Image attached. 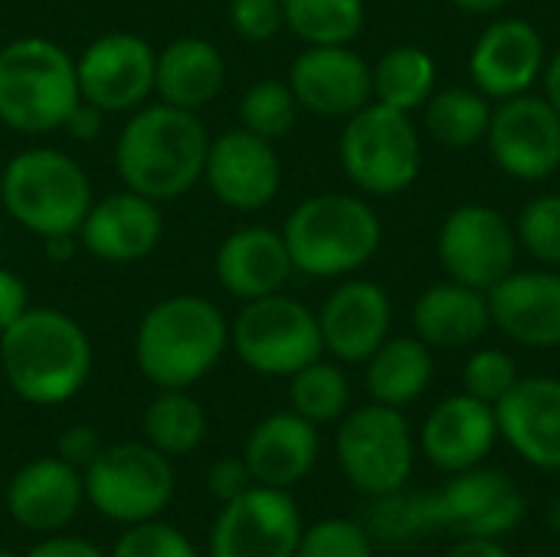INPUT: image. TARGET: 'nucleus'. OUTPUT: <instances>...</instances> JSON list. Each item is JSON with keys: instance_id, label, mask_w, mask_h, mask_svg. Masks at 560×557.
Here are the masks:
<instances>
[{"instance_id": "obj_50", "label": "nucleus", "mask_w": 560, "mask_h": 557, "mask_svg": "<svg viewBox=\"0 0 560 557\" xmlns=\"http://www.w3.org/2000/svg\"><path fill=\"white\" fill-rule=\"evenodd\" d=\"M453 3H456L459 10H466V13H479V16H482V13H495V10L505 7L509 0H453Z\"/></svg>"}, {"instance_id": "obj_20", "label": "nucleus", "mask_w": 560, "mask_h": 557, "mask_svg": "<svg viewBox=\"0 0 560 557\" xmlns=\"http://www.w3.org/2000/svg\"><path fill=\"white\" fill-rule=\"evenodd\" d=\"M390 299L371 279L341 282L318 309L322 345L345 364L368 361L390 338Z\"/></svg>"}, {"instance_id": "obj_40", "label": "nucleus", "mask_w": 560, "mask_h": 557, "mask_svg": "<svg viewBox=\"0 0 560 557\" xmlns=\"http://www.w3.org/2000/svg\"><path fill=\"white\" fill-rule=\"evenodd\" d=\"M463 384H466V394L495 407L518 384V364L512 361V355L499 348H482L466 361Z\"/></svg>"}, {"instance_id": "obj_15", "label": "nucleus", "mask_w": 560, "mask_h": 557, "mask_svg": "<svg viewBox=\"0 0 560 557\" xmlns=\"http://www.w3.org/2000/svg\"><path fill=\"white\" fill-rule=\"evenodd\" d=\"M203 184L210 194L240 213L262 210L282 187V161L276 141H266L246 128H230L210 141Z\"/></svg>"}, {"instance_id": "obj_1", "label": "nucleus", "mask_w": 560, "mask_h": 557, "mask_svg": "<svg viewBox=\"0 0 560 557\" xmlns=\"http://www.w3.org/2000/svg\"><path fill=\"white\" fill-rule=\"evenodd\" d=\"M210 135L197 112L167 102H144L128 112L115 141V171L121 184L158 204L177 200L203 181Z\"/></svg>"}, {"instance_id": "obj_47", "label": "nucleus", "mask_w": 560, "mask_h": 557, "mask_svg": "<svg viewBox=\"0 0 560 557\" xmlns=\"http://www.w3.org/2000/svg\"><path fill=\"white\" fill-rule=\"evenodd\" d=\"M443 557H512L495 538H476V535H463Z\"/></svg>"}, {"instance_id": "obj_8", "label": "nucleus", "mask_w": 560, "mask_h": 557, "mask_svg": "<svg viewBox=\"0 0 560 557\" xmlns=\"http://www.w3.org/2000/svg\"><path fill=\"white\" fill-rule=\"evenodd\" d=\"M230 348L262 378H292L325 351L318 315L285 292L243 302L230 322Z\"/></svg>"}, {"instance_id": "obj_11", "label": "nucleus", "mask_w": 560, "mask_h": 557, "mask_svg": "<svg viewBox=\"0 0 560 557\" xmlns=\"http://www.w3.org/2000/svg\"><path fill=\"white\" fill-rule=\"evenodd\" d=\"M154 69L158 49L144 36L125 30L102 33L75 56L79 95L105 115L135 112L154 95Z\"/></svg>"}, {"instance_id": "obj_32", "label": "nucleus", "mask_w": 560, "mask_h": 557, "mask_svg": "<svg viewBox=\"0 0 560 557\" xmlns=\"http://www.w3.org/2000/svg\"><path fill=\"white\" fill-rule=\"evenodd\" d=\"M492 105L479 89H443L423 105V121L433 141L446 148H472L486 138Z\"/></svg>"}, {"instance_id": "obj_10", "label": "nucleus", "mask_w": 560, "mask_h": 557, "mask_svg": "<svg viewBox=\"0 0 560 557\" xmlns=\"http://www.w3.org/2000/svg\"><path fill=\"white\" fill-rule=\"evenodd\" d=\"M335 453L341 473L364 496H387L413 473V433L407 417L387 404H368L341 417Z\"/></svg>"}, {"instance_id": "obj_4", "label": "nucleus", "mask_w": 560, "mask_h": 557, "mask_svg": "<svg viewBox=\"0 0 560 557\" xmlns=\"http://www.w3.org/2000/svg\"><path fill=\"white\" fill-rule=\"evenodd\" d=\"M381 217L354 194H315L302 200L282 227L295 272L312 279L358 272L381 250Z\"/></svg>"}, {"instance_id": "obj_53", "label": "nucleus", "mask_w": 560, "mask_h": 557, "mask_svg": "<svg viewBox=\"0 0 560 557\" xmlns=\"http://www.w3.org/2000/svg\"><path fill=\"white\" fill-rule=\"evenodd\" d=\"M0 557H20V555H13L10 548H0Z\"/></svg>"}, {"instance_id": "obj_30", "label": "nucleus", "mask_w": 560, "mask_h": 557, "mask_svg": "<svg viewBox=\"0 0 560 557\" xmlns=\"http://www.w3.org/2000/svg\"><path fill=\"white\" fill-rule=\"evenodd\" d=\"M144 443L167 460L194 453L207 437V410L187 391H158L141 417Z\"/></svg>"}, {"instance_id": "obj_34", "label": "nucleus", "mask_w": 560, "mask_h": 557, "mask_svg": "<svg viewBox=\"0 0 560 557\" xmlns=\"http://www.w3.org/2000/svg\"><path fill=\"white\" fill-rule=\"evenodd\" d=\"M364 529L374 542L404 548L417 545L423 535L436 532V506L433 496H407L404 489L387 496H371V506L364 509Z\"/></svg>"}, {"instance_id": "obj_37", "label": "nucleus", "mask_w": 560, "mask_h": 557, "mask_svg": "<svg viewBox=\"0 0 560 557\" xmlns=\"http://www.w3.org/2000/svg\"><path fill=\"white\" fill-rule=\"evenodd\" d=\"M518 243L545 266H560V194H541L525 204L515 227Z\"/></svg>"}, {"instance_id": "obj_42", "label": "nucleus", "mask_w": 560, "mask_h": 557, "mask_svg": "<svg viewBox=\"0 0 560 557\" xmlns=\"http://www.w3.org/2000/svg\"><path fill=\"white\" fill-rule=\"evenodd\" d=\"M256 479L246 466L243 456H220L217 463H210L207 469V492L223 506V502H233L236 496H243L246 489H253Z\"/></svg>"}, {"instance_id": "obj_17", "label": "nucleus", "mask_w": 560, "mask_h": 557, "mask_svg": "<svg viewBox=\"0 0 560 557\" xmlns=\"http://www.w3.org/2000/svg\"><path fill=\"white\" fill-rule=\"evenodd\" d=\"M299 108L318 118H348L374 98L371 66L351 46H308L289 69Z\"/></svg>"}, {"instance_id": "obj_39", "label": "nucleus", "mask_w": 560, "mask_h": 557, "mask_svg": "<svg viewBox=\"0 0 560 557\" xmlns=\"http://www.w3.org/2000/svg\"><path fill=\"white\" fill-rule=\"evenodd\" d=\"M112 557H200L194 542L161 522V519H151V522H138V525H125L121 538L115 542Z\"/></svg>"}, {"instance_id": "obj_2", "label": "nucleus", "mask_w": 560, "mask_h": 557, "mask_svg": "<svg viewBox=\"0 0 560 557\" xmlns=\"http://www.w3.org/2000/svg\"><path fill=\"white\" fill-rule=\"evenodd\" d=\"M7 387L30 407L69 404L92 374V341L62 309L30 305L0 335Z\"/></svg>"}, {"instance_id": "obj_46", "label": "nucleus", "mask_w": 560, "mask_h": 557, "mask_svg": "<svg viewBox=\"0 0 560 557\" xmlns=\"http://www.w3.org/2000/svg\"><path fill=\"white\" fill-rule=\"evenodd\" d=\"M26 557H105L102 548H95L85 538H72V535H46V542L33 545Z\"/></svg>"}, {"instance_id": "obj_52", "label": "nucleus", "mask_w": 560, "mask_h": 557, "mask_svg": "<svg viewBox=\"0 0 560 557\" xmlns=\"http://www.w3.org/2000/svg\"><path fill=\"white\" fill-rule=\"evenodd\" d=\"M522 557H551V555H545V552H528V555H522Z\"/></svg>"}, {"instance_id": "obj_51", "label": "nucleus", "mask_w": 560, "mask_h": 557, "mask_svg": "<svg viewBox=\"0 0 560 557\" xmlns=\"http://www.w3.org/2000/svg\"><path fill=\"white\" fill-rule=\"evenodd\" d=\"M548 525H551V532H560V499L548 506Z\"/></svg>"}, {"instance_id": "obj_43", "label": "nucleus", "mask_w": 560, "mask_h": 557, "mask_svg": "<svg viewBox=\"0 0 560 557\" xmlns=\"http://www.w3.org/2000/svg\"><path fill=\"white\" fill-rule=\"evenodd\" d=\"M102 450H105L102 433H98L95 427H89V423H72V427H66V430L59 433V443H56V456H59L62 463L75 466L79 473H82L85 466H92L95 456H98Z\"/></svg>"}, {"instance_id": "obj_24", "label": "nucleus", "mask_w": 560, "mask_h": 557, "mask_svg": "<svg viewBox=\"0 0 560 557\" xmlns=\"http://www.w3.org/2000/svg\"><path fill=\"white\" fill-rule=\"evenodd\" d=\"M495 440H499L495 407L472 394H453L440 401L420 430L423 456L446 473L476 469L495 450Z\"/></svg>"}, {"instance_id": "obj_9", "label": "nucleus", "mask_w": 560, "mask_h": 557, "mask_svg": "<svg viewBox=\"0 0 560 557\" xmlns=\"http://www.w3.org/2000/svg\"><path fill=\"white\" fill-rule=\"evenodd\" d=\"M82 486L98 515L118 525H138L171 506L174 469L171 460L144 440L112 443L82 469Z\"/></svg>"}, {"instance_id": "obj_7", "label": "nucleus", "mask_w": 560, "mask_h": 557, "mask_svg": "<svg viewBox=\"0 0 560 557\" xmlns=\"http://www.w3.org/2000/svg\"><path fill=\"white\" fill-rule=\"evenodd\" d=\"M338 158L358 190L371 197H394L420 177L423 144L407 112L384 102H368L348 115Z\"/></svg>"}, {"instance_id": "obj_23", "label": "nucleus", "mask_w": 560, "mask_h": 557, "mask_svg": "<svg viewBox=\"0 0 560 557\" xmlns=\"http://www.w3.org/2000/svg\"><path fill=\"white\" fill-rule=\"evenodd\" d=\"M499 437L535 469H560V381L518 378V384L495 404Z\"/></svg>"}, {"instance_id": "obj_13", "label": "nucleus", "mask_w": 560, "mask_h": 557, "mask_svg": "<svg viewBox=\"0 0 560 557\" xmlns=\"http://www.w3.org/2000/svg\"><path fill=\"white\" fill-rule=\"evenodd\" d=\"M436 253L453 282L489 292L495 282L515 272L518 236L499 210L486 204H466L443 220Z\"/></svg>"}, {"instance_id": "obj_33", "label": "nucleus", "mask_w": 560, "mask_h": 557, "mask_svg": "<svg viewBox=\"0 0 560 557\" xmlns=\"http://www.w3.org/2000/svg\"><path fill=\"white\" fill-rule=\"evenodd\" d=\"M285 30L305 46H348L364 30V0H282Z\"/></svg>"}, {"instance_id": "obj_25", "label": "nucleus", "mask_w": 560, "mask_h": 557, "mask_svg": "<svg viewBox=\"0 0 560 557\" xmlns=\"http://www.w3.org/2000/svg\"><path fill=\"white\" fill-rule=\"evenodd\" d=\"M492 325L525 348L560 345V272H509L489 292Z\"/></svg>"}, {"instance_id": "obj_45", "label": "nucleus", "mask_w": 560, "mask_h": 557, "mask_svg": "<svg viewBox=\"0 0 560 557\" xmlns=\"http://www.w3.org/2000/svg\"><path fill=\"white\" fill-rule=\"evenodd\" d=\"M102 128H105V112L95 108L92 102H82V98H79V105L69 112V118L62 121V131H69V138H75V141H82V144L95 141V138L102 135Z\"/></svg>"}, {"instance_id": "obj_48", "label": "nucleus", "mask_w": 560, "mask_h": 557, "mask_svg": "<svg viewBox=\"0 0 560 557\" xmlns=\"http://www.w3.org/2000/svg\"><path fill=\"white\" fill-rule=\"evenodd\" d=\"M43 243V253L52 259V263H69L79 250V236L75 233H59V236H46L39 240Z\"/></svg>"}, {"instance_id": "obj_18", "label": "nucleus", "mask_w": 560, "mask_h": 557, "mask_svg": "<svg viewBox=\"0 0 560 557\" xmlns=\"http://www.w3.org/2000/svg\"><path fill=\"white\" fill-rule=\"evenodd\" d=\"M75 236L79 246L102 263H138L151 256L164 236L161 204L125 187L92 200Z\"/></svg>"}, {"instance_id": "obj_44", "label": "nucleus", "mask_w": 560, "mask_h": 557, "mask_svg": "<svg viewBox=\"0 0 560 557\" xmlns=\"http://www.w3.org/2000/svg\"><path fill=\"white\" fill-rule=\"evenodd\" d=\"M30 309V289L26 282L10 272V269H0V335Z\"/></svg>"}, {"instance_id": "obj_5", "label": "nucleus", "mask_w": 560, "mask_h": 557, "mask_svg": "<svg viewBox=\"0 0 560 557\" xmlns=\"http://www.w3.org/2000/svg\"><path fill=\"white\" fill-rule=\"evenodd\" d=\"M75 56L46 36H16L0 46V125L16 135L59 131L79 105Z\"/></svg>"}, {"instance_id": "obj_21", "label": "nucleus", "mask_w": 560, "mask_h": 557, "mask_svg": "<svg viewBox=\"0 0 560 557\" xmlns=\"http://www.w3.org/2000/svg\"><path fill=\"white\" fill-rule=\"evenodd\" d=\"M82 502V473L59 456H39L7 483V512L33 535H59L79 515Z\"/></svg>"}, {"instance_id": "obj_28", "label": "nucleus", "mask_w": 560, "mask_h": 557, "mask_svg": "<svg viewBox=\"0 0 560 557\" xmlns=\"http://www.w3.org/2000/svg\"><path fill=\"white\" fill-rule=\"evenodd\" d=\"M492 325L489 299L479 289L463 282H440L430 286L413 305V328L417 338L430 348H463L486 335Z\"/></svg>"}, {"instance_id": "obj_6", "label": "nucleus", "mask_w": 560, "mask_h": 557, "mask_svg": "<svg viewBox=\"0 0 560 557\" xmlns=\"http://www.w3.org/2000/svg\"><path fill=\"white\" fill-rule=\"evenodd\" d=\"M0 204L16 227L39 240L79 233L92 207V184L72 154L49 144H33L3 164Z\"/></svg>"}, {"instance_id": "obj_38", "label": "nucleus", "mask_w": 560, "mask_h": 557, "mask_svg": "<svg viewBox=\"0 0 560 557\" xmlns=\"http://www.w3.org/2000/svg\"><path fill=\"white\" fill-rule=\"evenodd\" d=\"M295 557H374V538L361 522L322 519L302 532Z\"/></svg>"}, {"instance_id": "obj_26", "label": "nucleus", "mask_w": 560, "mask_h": 557, "mask_svg": "<svg viewBox=\"0 0 560 557\" xmlns=\"http://www.w3.org/2000/svg\"><path fill=\"white\" fill-rule=\"evenodd\" d=\"M318 450L322 443L315 423L299 417L295 410H282L253 427L243 460L259 486L292 489L315 469Z\"/></svg>"}, {"instance_id": "obj_3", "label": "nucleus", "mask_w": 560, "mask_h": 557, "mask_svg": "<svg viewBox=\"0 0 560 557\" xmlns=\"http://www.w3.org/2000/svg\"><path fill=\"white\" fill-rule=\"evenodd\" d=\"M230 348V322L203 295L154 302L135 332V361L158 391H187L203 381Z\"/></svg>"}, {"instance_id": "obj_27", "label": "nucleus", "mask_w": 560, "mask_h": 557, "mask_svg": "<svg viewBox=\"0 0 560 557\" xmlns=\"http://www.w3.org/2000/svg\"><path fill=\"white\" fill-rule=\"evenodd\" d=\"M223 53L203 36H177L158 49L154 95L174 108L200 112L223 92Z\"/></svg>"}, {"instance_id": "obj_29", "label": "nucleus", "mask_w": 560, "mask_h": 557, "mask_svg": "<svg viewBox=\"0 0 560 557\" xmlns=\"http://www.w3.org/2000/svg\"><path fill=\"white\" fill-rule=\"evenodd\" d=\"M433 381V355L420 338H387L368 358V394L374 404L407 407L427 394Z\"/></svg>"}, {"instance_id": "obj_31", "label": "nucleus", "mask_w": 560, "mask_h": 557, "mask_svg": "<svg viewBox=\"0 0 560 557\" xmlns=\"http://www.w3.org/2000/svg\"><path fill=\"white\" fill-rule=\"evenodd\" d=\"M371 82H374V102H384L410 115L413 108H423L427 98L433 95L436 62L420 46H394L371 69Z\"/></svg>"}, {"instance_id": "obj_16", "label": "nucleus", "mask_w": 560, "mask_h": 557, "mask_svg": "<svg viewBox=\"0 0 560 557\" xmlns=\"http://www.w3.org/2000/svg\"><path fill=\"white\" fill-rule=\"evenodd\" d=\"M436 525L476 538H499L522 525L525 519V496L522 489L499 469H466L456 473L453 483L433 496Z\"/></svg>"}, {"instance_id": "obj_22", "label": "nucleus", "mask_w": 560, "mask_h": 557, "mask_svg": "<svg viewBox=\"0 0 560 557\" xmlns=\"http://www.w3.org/2000/svg\"><path fill=\"white\" fill-rule=\"evenodd\" d=\"M213 272L226 295L240 302H253L282 292L295 266L282 240V230L249 223V227H236L220 240L213 256Z\"/></svg>"}, {"instance_id": "obj_36", "label": "nucleus", "mask_w": 560, "mask_h": 557, "mask_svg": "<svg viewBox=\"0 0 560 557\" xmlns=\"http://www.w3.org/2000/svg\"><path fill=\"white\" fill-rule=\"evenodd\" d=\"M299 112L302 108H299V98L289 82L259 79L240 98V128H246L266 141H279L295 128Z\"/></svg>"}, {"instance_id": "obj_49", "label": "nucleus", "mask_w": 560, "mask_h": 557, "mask_svg": "<svg viewBox=\"0 0 560 557\" xmlns=\"http://www.w3.org/2000/svg\"><path fill=\"white\" fill-rule=\"evenodd\" d=\"M545 98L551 102V108L560 115V53H555V59L545 66Z\"/></svg>"}, {"instance_id": "obj_12", "label": "nucleus", "mask_w": 560, "mask_h": 557, "mask_svg": "<svg viewBox=\"0 0 560 557\" xmlns=\"http://www.w3.org/2000/svg\"><path fill=\"white\" fill-rule=\"evenodd\" d=\"M302 532V512L289 489L256 483L223 502L210 532V557H295Z\"/></svg>"}, {"instance_id": "obj_35", "label": "nucleus", "mask_w": 560, "mask_h": 557, "mask_svg": "<svg viewBox=\"0 0 560 557\" xmlns=\"http://www.w3.org/2000/svg\"><path fill=\"white\" fill-rule=\"evenodd\" d=\"M289 404L299 417L318 423H335L351 404L348 374L331 361H312L289 378Z\"/></svg>"}, {"instance_id": "obj_41", "label": "nucleus", "mask_w": 560, "mask_h": 557, "mask_svg": "<svg viewBox=\"0 0 560 557\" xmlns=\"http://www.w3.org/2000/svg\"><path fill=\"white\" fill-rule=\"evenodd\" d=\"M230 26L246 43H269L285 30L282 0H230Z\"/></svg>"}, {"instance_id": "obj_14", "label": "nucleus", "mask_w": 560, "mask_h": 557, "mask_svg": "<svg viewBox=\"0 0 560 557\" xmlns=\"http://www.w3.org/2000/svg\"><path fill=\"white\" fill-rule=\"evenodd\" d=\"M486 138L495 164L515 181H545L560 167V115L545 95L502 98Z\"/></svg>"}, {"instance_id": "obj_19", "label": "nucleus", "mask_w": 560, "mask_h": 557, "mask_svg": "<svg viewBox=\"0 0 560 557\" xmlns=\"http://www.w3.org/2000/svg\"><path fill=\"white\" fill-rule=\"evenodd\" d=\"M545 72V39L518 16L495 20L469 53V76L486 98L525 95Z\"/></svg>"}]
</instances>
